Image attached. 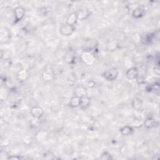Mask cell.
Returning <instances> with one entry per match:
<instances>
[{
	"label": "cell",
	"instance_id": "obj_21",
	"mask_svg": "<svg viewBox=\"0 0 160 160\" xmlns=\"http://www.w3.org/2000/svg\"><path fill=\"white\" fill-rule=\"evenodd\" d=\"M48 11L49 10L47 7H42L38 10V13L39 16H46L48 14Z\"/></svg>",
	"mask_w": 160,
	"mask_h": 160
},
{
	"label": "cell",
	"instance_id": "obj_6",
	"mask_svg": "<svg viewBox=\"0 0 160 160\" xmlns=\"http://www.w3.org/2000/svg\"><path fill=\"white\" fill-rule=\"evenodd\" d=\"M25 10L21 6L16 7L14 11V15L15 19V23L20 21L24 16Z\"/></svg>",
	"mask_w": 160,
	"mask_h": 160
},
{
	"label": "cell",
	"instance_id": "obj_14",
	"mask_svg": "<svg viewBox=\"0 0 160 160\" xmlns=\"http://www.w3.org/2000/svg\"><path fill=\"white\" fill-rule=\"evenodd\" d=\"M145 13V10L141 7H138L133 11L132 15L135 18H140L143 17Z\"/></svg>",
	"mask_w": 160,
	"mask_h": 160
},
{
	"label": "cell",
	"instance_id": "obj_10",
	"mask_svg": "<svg viewBox=\"0 0 160 160\" xmlns=\"http://www.w3.org/2000/svg\"><path fill=\"white\" fill-rule=\"evenodd\" d=\"M16 76L19 81L24 82L25 81V80L28 79L30 76V74H29L28 71L24 70V69H21L18 71Z\"/></svg>",
	"mask_w": 160,
	"mask_h": 160
},
{
	"label": "cell",
	"instance_id": "obj_12",
	"mask_svg": "<svg viewBox=\"0 0 160 160\" xmlns=\"http://www.w3.org/2000/svg\"><path fill=\"white\" fill-rule=\"evenodd\" d=\"M90 103H91L90 98H88L87 96L81 97L80 98L79 107L82 110H85L89 106Z\"/></svg>",
	"mask_w": 160,
	"mask_h": 160
},
{
	"label": "cell",
	"instance_id": "obj_19",
	"mask_svg": "<svg viewBox=\"0 0 160 160\" xmlns=\"http://www.w3.org/2000/svg\"><path fill=\"white\" fill-rule=\"evenodd\" d=\"M80 104V98L76 96H74L72 97L69 102V105L71 108H76L78 106H79Z\"/></svg>",
	"mask_w": 160,
	"mask_h": 160
},
{
	"label": "cell",
	"instance_id": "obj_16",
	"mask_svg": "<svg viewBox=\"0 0 160 160\" xmlns=\"http://www.w3.org/2000/svg\"><path fill=\"white\" fill-rule=\"evenodd\" d=\"M132 106H133V108L135 110L140 111L141 110L143 107V102L140 99L136 98L133 100Z\"/></svg>",
	"mask_w": 160,
	"mask_h": 160
},
{
	"label": "cell",
	"instance_id": "obj_18",
	"mask_svg": "<svg viewBox=\"0 0 160 160\" xmlns=\"http://www.w3.org/2000/svg\"><path fill=\"white\" fill-rule=\"evenodd\" d=\"M133 132V129L131 126H125L120 129V133L124 136H128L131 135Z\"/></svg>",
	"mask_w": 160,
	"mask_h": 160
},
{
	"label": "cell",
	"instance_id": "obj_24",
	"mask_svg": "<svg viewBox=\"0 0 160 160\" xmlns=\"http://www.w3.org/2000/svg\"><path fill=\"white\" fill-rule=\"evenodd\" d=\"M7 159H16V160H18V159H23V158L21 157V156H15V155H13V156H11L8 157Z\"/></svg>",
	"mask_w": 160,
	"mask_h": 160
},
{
	"label": "cell",
	"instance_id": "obj_20",
	"mask_svg": "<svg viewBox=\"0 0 160 160\" xmlns=\"http://www.w3.org/2000/svg\"><path fill=\"white\" fill-rule=\"evenodd\" d=\"M47 136H48L47 133L45 131H39L36 134V139L40 141H45L46 139Z\"/></svg>",
	"mask_w": 160,
	"mask_h": 160
},
{
	"label": "cell",
	"instance_id": "obj_1",
	"mask_svg": "<svg viewBox=\"0 0 160 160\" xmlns=\"http://www.w3.org/2000/svg\"><path fill=\"white\" fill-rule=\"evenodd\" d=\"M11 35L7 28H2L0 30V42L2 44H6L11 40Z\"/></svg>",
	"mask_w": 160,
	"mask_h": 160
},
{
	"label": "cell",
	"instance_id": "obj_17",
	"mask_svg": "<svg viewBox=\"0 0 160 160\" xmlns=\"http://www.w3.org/2000/svg\"><path fill=\"white\" fill-rule=\"evenodd\" d=\"M144 126L147 129H151L155 126L156 122L154 120V119L151 117H148L146 119L145 122L144 123Z\"/></svg>",
	"mask_w": 160,
	"mask_h": 160
},
{
	"label": "cell",
	"instance_id": "obj_25",
	"mask_svg": "<svg viewBox=\"0 0 160 160\" xmlns=\"http://www.w3.org/2000/svg\"><path fill=\"white\" fill-rule=\"evenodd\" d=\"M154 71H155V74H156L157 75H159L160 70H159V65H157V66H155V68H154Z\"/></svg>",
	"mask_w": 160,
	"mask_h": 160
},
{
	"label": "cell",
	"instance_id": "obj_13",
	"mask_svg": "<svg viewBox=\"0 0 160 160\" xmlns=\"http://www.w3.org/2000/svg\"><path fill=\"white\" fill-rule=\"evenodd\" d=\"M78 20L76 13H71L68 16L67 19H66V23L70 25L75 26Z\"/></svg>",
	"mask_w": 160,
	"mask_h": 160
},
{
	"label": "cell",
	"instance_id": "obj_15",
	"mask_svg": "<svg viewBox=\"0 0 160 160\" xmlns=\"http://www.w3.org/2000/svg\"><path fill=\"white\" fill-rule=\"evenodd\" d=\"M75 60V53L73 51H69L67 52L66 55L64 56V61L68 63V64H71L74 62Z\"/></svg>",
	"mask_w": 160,
	"mask_h": 160
},
{
	"label": "cell",
	"instance_id": "obj_22",
	"mask_svg": "<svg viewBox=\"0 0 160 160\" xmlns=\"http://www.w3.org/2000/svg\"><path fill=\"white\" fill-rule=\"evenodd\" d=\"M100 158H101V159L108 160V159H112V156H111V154L109 153L108 152H104V153L101 155Z\"/></svg>",
	"mask_w": 160,
	"mask_h": 160
},
{
	"label": "cell",
	"instance_id": "obj_4",
	"mask_svg": "<svg viewBox=\"0 0 160 160\" xmlns=\"http://www.w3.org/2000/svg\"><path fill=\"white\" fill-rule=\"evenodd\" d=\"M76 15L78 20L84 21L90 16L91 11L86 8H82L78 9L76 13Z\"/></svg>",
	"mask_w": 160,
	"mask_h": 160
},
{
	"label": "cell",
	"instance_id": "obj_9",
	"mask_svg": "<svg viewBox=\"0 0 160 160\" xmlns=\"http://www.w3.org/2000/svg\"><path fill=\"white\" fill-rule=\"evenodd\" d=\"M74 93H75V96H78L79 98L87 96L86 89L83 85H78V86H77L75 88V90H74Z\"/></svg>",
	"mask_w": 160,
	"mask_h": 160
},
{
	"label": "cell",
	"instance_id": "obj_5",
	"mask_svg": "<svg viewBox=\"0 0 160 160\" xmlns=\"http://www.w3.org/2000/svg\"><path fill=\"white\" fill-rule=\"evenodd\" d=\"M138 76H139V70L136 67L130 68L126 72V76L129 80L136 79Z\"/></svg>",
	"mask_w": 160,
	"mask_h": 160
},
{
	"label": "cell",
	"instance_id": "obj_7",
	"mask_svg": "<svg viewBox=\"0 0 160 160\" xmlns=\"http://www.w3.org/2000/svg\"><path fill=\"white\" fill-rule=\"evenodd\" d=\"M83 61L87 64H91L95 61V57L89 51H85L82 56Z\"/></svg>",
	"mask_w": 160,
	"mask_h": 160
},
{
	"label": "cell",
	"instance_id": "obj_8",
	"mask_svg": "<svg viewBox=\"0 0 160 160\" xmlns=\"http://www.w3.org/2000/svg\"><path fill=\"white\" fill-rule=\"evenodd\" d=\"M31 114L33 116V118H41L43 115H44V111L41 108L39 107V106H36L33 107L31 110Z\"/></svg>",
	"mask_w": 160,
	"mask_h": 160
},
{
	"label": "cell",
	"instance_id": "obj_11",
	"mask_svg": "<svg viewBox=\"0 0 160 160\" xmlns=\"http://www.w3.org/2000/svg\"><path fill=\"white\" fill-rule=\"evenodd\" d=\"M42 77L43 81L50 82L54 78V74L51 70H45L43 71L42 75Z\"/></svg>",
	"mask_w": 160,
	"mask_h": 160
},
{
	"label": "cell",
	"instance_id": "obj_23",
	"mask_svg": "<svg viewBox=\"0 0 160 160\" xmlns=\"http://www.w3.org/2000/svg\"><path fill=\"white\" fill-rule=\"evenodd\" d=\"M96 85V83L93 81V80H91V81H89L88 83H87V86L89 88H94Z\"/></svg>",
	"mask_w": 160,
	"mask_h": 160
},
{
	"label": "cell",
	"instance_id": "obj_2",
	"mask_svg": "<svg viewBox=\"0 0 160 160\" xmlns=\"http://www.w3.org/2000/svg\"><path fill=\"white\" fill-rule=\"evenodd\" d=\"M75 30V26L70 25L66 23L62 24L60 27V33L63 35L66 36H71L74 33Z\"/></svg>",
	"mask_w": 160,
	"mask_h": 160
},
{
	"label": "cell",
	"instance_id": "obj_3",
	"mask_svg": "<svg viewBox=\"0 0 160 160\" xmlns=\"http://www.w3.org/2000/svg\"><path fill=\"white\" fill-rule=\"evenodd\" d=\"M118 76V71L116 68H111L106 71L103 74V78L108 81H114Z\"/></svg>",
	"mask_w": 160,
	"mask_h": 160
}]
</instances>
